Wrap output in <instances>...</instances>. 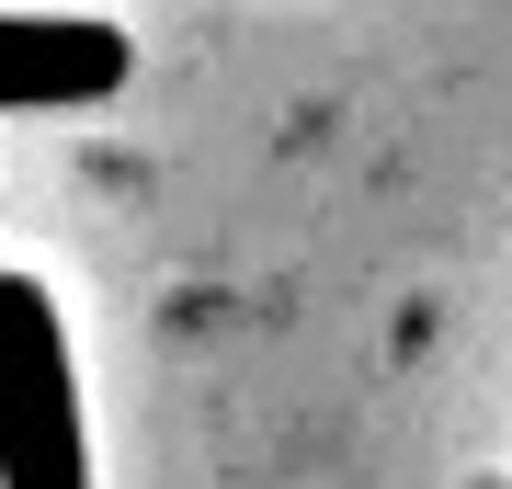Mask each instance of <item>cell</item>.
<instances>
[{
  "label": "cell",
  "instance_id": "cell-2",
  "mask_svg": "<svg viewBox=\"0 0 512 489\" xmlns=\"http://www.w3.org/2000/svg\"><path fill=\"white\" fill-rule=\"evenodd\" d=\"M137 46L92 12H0V114H35V103H103L126 91Z\"/></svg>",
  "mask_w": 512,
  "mask_h": 489
},
{
  "label": "cell",
  "instance_id": "cell-1",
  "mask_svg": "<svg viewBox=\"0 0 512 489\" xmlns=\"http://www.w3.org/2000/svg\"><path fill=\"white\" fill-rule=\"evenodd\" d=\"M0 489H92L69 319L35 273H0Z\"/></svg>",
  "mask_w": 512,
  "mask_h": 489
}]
</instances>
